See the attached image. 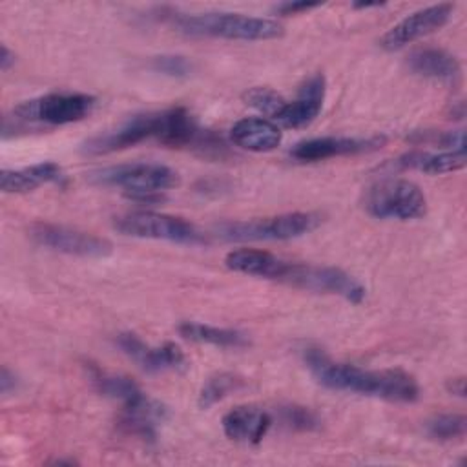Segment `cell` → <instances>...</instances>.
I'll list each match as a JSON object with an SVG mask.
<instances>
[{
	"instance_id": "1",
	"label": "cell",
	"mask_w": 467,
	"mask_h": 467,
	"mask_svg": "<svg viewBox=\"0 0 467 467\" xmlns=\"http://www.w3.org/2000/svg\"><path fill=\"white\" fill-rule=\"evenodd\" d=\"M303 361L314 379L330 390H345L394 403H412L420 398L416 379L400 368H361L352 363L334 361L317 347L305 348Z\"/></svg>"
},
{
	"instance_id": "2",
	"label": "cell",
	"mask_w": 467,
	"mask_h": 467,
	"mask_svg": "<svg viewBox=\"0 0 467 467\" xmlns=\"http://www.w3.org/2000/svg\"><path fill=\"white\" fill-rule=\"evenodd\" d=\"M179 31L192 36H213L228 40H272L283 35L277 20L250 16L243 13L208 11L195 15H179L173 18Z\"/></svg>"
},
{
	"instance_id": "3",
	"label": "cell",
	"mask_w": 467,
	"mask_h": 467,
	"mask_svg": "<svg viewBox=\"0 0 467 467\" xmlns=\"http://www.w3.org/2000/svg\"><path fill=\"white\" fill-rule=\"evenodd\" d=\"M97 184L119 186L130 201L157 204L164 201V192L179 184V175L171 168L157 162H131L99 170L91 173Z\"/></svg>"
},
{
	"instance_id": "4",
	"label": "cell",
	"mask_w": 467,
	"mask_h": 467,
	"mask_svg": "<svg viewBox=\"0 0 467 467\" xmlns=\"http://www.w3.org/2000/svg\"><path fill=\"white\" fill-rule=\"evenodd\" d=\"M321 217L312 212H288L274 217L230 221L217 226L226 241H288L316 230Z\"/></svg>"
},
{
	"instance_id": "5",
	"label": "cell",
	"mask_w": 467,
	"mask_h": 467,
	"mask_svg": "<svg viewBox=\"0 0 467 467\" xmlns=\"http://www.w3.org/2000/svg\"><path fill=\"white\" fill-rule=\"evenodd\" d=\"M113 226L117 232L130 237L170 241L177 244L206 243V237L202 235V232L190 221L177 215L159 213L151 210H137V212L117 215L113 221Z\"/></svg>"
},
{
	"instance_id": "6",
	"label": "cell",
	"mask_w": 467,
	"mask_h": 467,
	"mask_svg": "<svg viewBox=\"0 0 467 467\" xmlns=\"http://www.w3.org/2000/svg\"><path fill=\"white\" fill-rule=\"evenodd\" d=\"M365 210L376 219L410 221L427 213V199L418 184L407 179H385L365 193Z\"/></svg>"
},
{
	"instance_id": "7",
	"label": "cell",
	"mask_w": 467,
	"mask_h": 467,
	"mask_svg": "<svg viewBox=\"0 0 467 467\" xmlns=\"http://www.w3.org/2000/svg\"><path fill=\"white\" fill-rule=\"evenodd\" d=\"M95 104L97 99L88 93H47L18 104L13 115L20 122L64 126L84 120Z\"/></svg>"
},
{
	"instance_id": "8",
	"label": "cell",
	"mask_w": 467,
	"mask_h": 467,
	"mask_svg": "<svg viewBox=\"0 0 467 467\" xmlns=\"http://www.w3.org/2000/svg\"><path fill=\"white\" fill-rule=\"evenodd\" d=\"M279 281L310 292L334 294L354 305H359L367 296L365 286L358 279L336 266L286 263V268Z\"/></svg>"
},
{
	"instance_id": "9",
	"label": "cell",
	"mask_w": 467,
	"mask_h": 467,
	"mask_svg": "<svg viewBox=\"0 0 467 467\" xmlns=\"http://www.w3.org/2000/svg\"><path fill=\"white\" fill-rule=\"evenodd\" d=\"M29 237L49 250L78 255V257H106L113 252V244L91 232L69 228L53 223H35L29 226Z\"/></svg>"
},
{
	"instance_id": "10",
	"label": "cell",
	"mask_w": 467,
	"mask_h": 467,
	"mask_svg": "<svg viewBox=\"0 0 467 467\" xmlns=\"http://www.w3.org/2000/svg\"><path fill=\"white\" fill-rule=\"evenodd\" d=\"M162 126V111H148L139 113L128 119L122 126L113 131L91 137L84 142L82 150L89 155H106L113 151L126 150L135 146L146 139H159Z\"/></svg>"
},
{
	"instance_id": "11",
	"label": "cell",
	"mask_w": 467,
	"mask_h": 467,
	"mask_svg": "<svg viewBox=\"0 0 467 467\" xmlns=\"http://www.w3.org/2000/svg\"><path fill=\"white\" fill-rule=\"evenodd\" d=\"M452 11H454V5L449 2L418 9V11L410 13L409 16H405L403 20H400L398 24H394L379 38V46L385 51H398V49L412 44L414 40L443 27L449 22Z\"/></svg>"
},
{
	"instance_id": "12",
	"label": "cell",
	"mask_w": 467,
	"mask_h": 467,
	"mask_svg": "<svg viewBox=\"0 0 467 467\" xmlns=\"http://www.w3.org/2000/svg\"><path fill=\"white\" fill-rule=\"evenodd\" d=\"M385 144L383 135L374 137H316L297 142L290 155L301 162H317L341 155H356L374 151Z\"/></svg>"
},
{
	"instance_id": "13",
	"label": "cell",
	"mask_w": 467,
	"mask_h": 467,
	"mask_svg": "<svg viewBox=\"0 0 467 467\" xmlns=\"http://www.w3.org/2000/svg\"><path fill=\"white\" fill-rule=\"evenodd\" d=\"M117 347L146 372H166L186 368V356L175 343L150 347L133 332L117 336Z\"/></svg>"
},
{
	"instance_id": "14",
	"label": "cell",
	"mask_w": 467,
	"mask_h": 467,
	"mask_svg": "<svg viewBox=\"0 0 467 467\" xmlns=\"http://www.w3.org/2000/svg\"><path fill=\"white\" fill-rule=\"evenodd\" d=\"M325 89H327V80L323 73H314L301 84L297 99L292 102L286 100V104L277 113L274 122L277 126L290 128V130L308 126L323 108Z\"/></svg>"
},
{
	"instance_id": "15",
	"label": "cell",
	"mask_w": 467,
	"mask_h": 467,
	"mask_svg": "<svg viewBox=\"0 0 467 467\" xmlns=\"http://www.w3.org/2000/svg\"><path fill=\"white\" fill-rule=\"evenodd\" d=\"M166 420H168V407L142 394L135 401L122 405L117 423L126 434L137 436L142 441H155L157 429Z\"/></svg>"
},
{
	"instance_id": "16",
	"label": "cell",
	"mask_w": 467,
	"mask_h": 467,
	"mask_svg": "<svg viewBox=\"0 0 467 467\" xmlns=\"http://www.w3.org/2000/svg\"><path fill=\"white\" fill-rule=\"evenodd\" d=\"M223 431L226 438L237 443L257 445L272 427V416L254 405H239L223 416Z\"/></svg>"
},
{
	"instance_id": "17",
	"label": "cell",
	"mask_w": 467,
	"mask_h": 467,
	"mask_svg": "<svg viewBox=\"0 0 467 467\" xmlns=\"http://www.w3.org/2000/svg\"><path fill=\"white\" fill-rule=\"evenodd\" d=\"M230 139L235 146L243 150L265 153L275 150L281 144L283 133L281 128L270 119L246 117L232 126Z\"/></svg>"
},
{
	"instance_id": "18",
	"label": "cell",
	"mask_w": 467,
	"mask_h": 467,
	"mask_svg": "<svg viewBox=\"0 0 467 467\" xmlns=\"http://www.w3.org/2000/svg\"><path fill=\"white\" fill-rule=\"evenodd\" d=\"M407 64L414 75L445 84H456L462 75V67L456 57L438 47L414 49L409 55Z\"/></svg>"
},
{
	"instance_id": "19",
	"label": "cell",
	"mask_w": 467,
	"mask_h": 467,
	"mask_svg": "<svg viewBox=\"0 0 467 467\" xmlns=\"http://www.w3.org/2000/svg\"><path fill=\"white\" fill-rule=\"evenodd\" d=\"M64 181V171L57 162L46 161L20 170H2L0 190L4 193H27L38 186Z\"/></svg>"
},
{
	"instance_id": "20",
	"label": "cell",
	"mask_w": 467,
	"mask_h": 467,
	"mask_svg": "<svg viewBox=\"0 0 467 467\" xmlns=\"http://www.w3.org/2000/svg\"><path fill=\"white\" fill-rule=\"evenodd\" d=\"M288 261H283L281 257L255 248H239L232 250L224 257V265L239 274L254 275V277H265L279 281Z\"/></svg>"
},
{
	"instance_id": "21",
	"label": "cell",
	"mask_w": 467,
	"mask_h": 467,
	"mask_svg": "<svg viewBox=\"0 0 467 467\" xmlns=\"http://www.w3.org/2000/svg\"><path fill=\"white\" fill-rule=\"evenodd\" d=\"M465 148L441 150V151H409L394 161V164L401 170H418L423 173H449L462 170L465 166Z\"/></svg>"
},
{
	"instance_id": "22",
	"label": "cell",
	"mask_w": 467,
	"mask_h": 467,
	"mask_svg": "<svg viewBox=\"0 0 467 467\" xmlns=\"http://www.w3.org/2000/svg\"><path fill=\"white\" fill-rule=\"evenodd\" d=\"M86 372L88 378L93 385V389L111 400H119L122 405L135 401L137 398H140L144 392L140 390V387L128 376H120V374H111L100 367H97L95 363H86Z\"/></svg>"
},
{
	"instance_id": "23",
	"label": "cell",
	"mask_w": 467,
	"mask_h": 467,
	"mask_svg": "<svg viewBox=\"0 0 467 467\" xmlns=\"http://www.w3.org/2000/svg\"><path fill=\"white\" fill-rule=\"evenodd\" d=\"M179 334L184 339L195 343H206L221 348H239L248 345V339L243 332L234 328H219L213 325H204L197 321H184L179 325Z\"/></svg>"
},
{
	"instance_id": "24",
	"label": "cell",
	"mask_w": 467,
	"mask_h": 467,
	"mask_svg": "<svg viewBox=\"0 0 467 467\" xmlns=\"http://www.w3.org/2000/svg\"><path fill=\"white\" fill-rule=\"evenodd\" d=\"M243 385V379L230 372H219L210 376L199 390L197 403L201 409H210L212 405L224 400L228 394L235 392Z\"/></svg>"
},
{
	"instance_id": "25",
	"label": "cell",
	"mask_w": 467,
	"mask_h": 467,
	"mask_svg": "<svg viewBox=\"0 0 467 467\" xmlns=\"http://www.w3.org/2000/svg\"><path fill=\"white\" fill-rule=\"evenodd\" d=\"M467 431L463 414H438L427 421V434L440 441L462 440Z\"/></svg>"
},
{
	"instance_id": "26",
	"label": "cell",
	"mask_w": 467,
	"mask_h": 467,
	"mask_svg": "<svg viewBox=\"0 0 467 467\" xmlns=\"http://www.w3.org/2000/svg\"><path fill=\"white\" fill-rule=\"evenodd\" d=\"M243 100H244L248 106L255 108L257 111L265 113V115L270 117V119H275L277 113H279V111L283 109V106L286 104V100H285L277 91H274V89H270V88H261V86L250 88L248 91H244Z\"/></svg>"
},
{
	"instance_id": "27",
	"label": "cell",
	"mask_w": 467,
	"mask_h": 467,
	"mask_svg": "<svg viewBox=\"0 0 467 467\" xmlns=\"http://www.w3.org/2000/svg\"><path fill=\"white\" fill-rule=\"evenodd\" d=\"M279 418H281V421L286 429L301 431V432L316 431L321 425L317 414L312 409L303 407V405H296V403L283 405L279 409Z\"/></svg>"
},
{
	"instance_id": "28",
	"label": "cell",
	"mask_w": 467,
	"mask_h": 467,
	"mask_svg": "<svg viewBox=\"0 0 467 467\" xmlns=\"http://www.w3.org/2000/svg\"><path fill=\"white\" fill-rule=\"evenodd\" d=\"M151 67L166 77L182 78L192 73V62L182 55H161L151 60Z\"/></svg>"
},
{
	"instance_id": "29",
	"label": "cell",
	"mask_w": 467,
	"mask_h": 467,
	"mask_svg": "<svg viewBox=\"0 0 467 467\" xmlns=\"http://www.w3.org/2000/svg\"><path fill=\"white\" fill-rule=\"evenodd\" d=\"M321 4L319 2H306V0H299V2H283L275 7V13L283 15V16H288V15H297V13H305V11H310V9H316L319 7Z\"/></svg>"
},
{
	"instance_id": "30",
	"label": "cell",
	"mask_w": 467,
	"mask_h": 467,
	"mask_svg": "<svg viewBox=\"0 0 467 467\" xmlns=\"http://www.w3.org/2000/svg\"><path fill=\"white\" fill-rule=\"evenodd\" d=\"M15 387H16L15 374L7 367H4L2 374H0V390H2V394H9L11 390H15Z\"/></svg>"
},
{
	"instance_id": "31",
	"label": "cell",
	"mask_w": 467,
	"mask_h": 467,
	"mask_svg": "<svg viewBox=\"0 0 467 467\" xmlns=\"http://www.w3.org/2000/svg\"><path fill=\"white\" fill-rule=\"evenodd\" d=\"M447 390H449L451 394H456V396L463 398V396H465V378H463V376L451 378V379L447 381Z\"/></svg>"
},
{
	"instance_id": "32",
	"label": "cell",
	"mask_w": 467,
	"mask_h": 467,
	"mask_svg": "<svg viewBox=\"0 0 467 467\" xmlns=\"http://www.w3.org/2000/svg\"><path fill=\"white\" fill-rule=\"evenodd\" d=\"M13 64H15V53H11L7 49V46L2 44V47H0V69L7 71Z\"/></svg>"
},
{
	"instance_id": "33",
	"label": "cell",
	"mask_w": 467,
	"mask_h": 467,
	"mask_svg": "<svg viewBox=\"0 0 467 467\" xmlns=\"http://www.w3.org/2000/svg\"><path fill=\"white\" fill-rule=\"evenodd\" d=\"M383 5V2H354L352 7L354 9H368V7H379Z\"/></svg>"
}]
</instances>
